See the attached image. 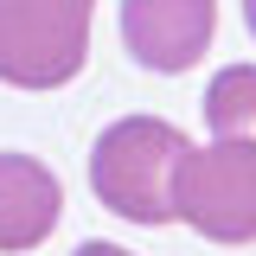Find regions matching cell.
Listing matches in <instances>:
<instances>
[{
    "mask_svg": "<svg viewBox=\"0 0 256 256\" xmlns=\"http://www.w3.org/2000/svg\"><path fill=\"white\" fill-rule=\"evenodd\" d=\"M192 141L160 116H122L96 134L90 148V192L128 224H166L173 218V186Z\"/></svg>",
    "mask_w": 256,
    "mask_h": 256,
    "instance_id": "1",
    "label": "cell"
},
{
    "mask_svg": "<svg viewBox=\"0 0 256 256\" xmlns=\"http://www.w3.org/2000/svg\"><path fill=\"white\" fill-rule=\"evenodd\" d=\"M96 0H0V84L64 90L90 58Z\"/></svg>",
    "mask_w": 256,
    "mask_h": 256,
    "instance_id": "2",
    "label": "cell"
},
{
    "mask_svg": "<svg viewBox=\"0 0 256 256\" xmlns=\"http://www.w3.org/2000/svg\"><path fill=\"white\" fill-rule=\"evenodd\" d=\"M173 218L212 244H256V148L250 141L192 148L180 160Z\"/></svg>",
    "mask_w": 256,
    "mask_h": 256,
    "instance_id": "3",
    "label": "cell"
},
{
    "mask_svg": "<svg viewBox=\"0 0 256 256\" xmlns=\"http://www.w3.org/2000/svg\"><path fill=\"white\" fill-rule=\"evenodd\" d=\"M218 0H122V45L141 70L180 77L212 52Z\"/></svg>",
    "mask_w": 256,
    "mask_h": 256,
    "instance_id": "4",
    "label": "cell"
},
{
    "mask_svg": "<svg viewBox=\"0 0 256 256\" xmlns=\"http://www.w3.org/2000/svg\"><path fill=\"white\" fill-rule=\"evenodd\" d=\"M64 218V186L38 154H0V256L38 250Z\"/></svg>",
    "mask_w": 256,
    "mask_h": 256,
    "instance_id": "5",
    "label": "cell"
},
{
    "mask_svg": "<svg viewBox=\"0 0 256 256\" xmlns=\"http://www.w3.org/2000/svg\"><path fill=\"white\" fill-rule=\"evenodd\" d=\"M205 128H212V141L256 148V64H224L205 84Z\"/></svg>",
    "mask_w": 256,
    "mask_h": 256,
    "instance_id": "6",
    "label": "cell"
},
{
    "mask_svg": "<svg viewBox=\"0 0 256 256\" xmlns=\"http://www.w3.org/2000/svg\"><path fill=\"white\" fill-rule=\"evenodd\" d=\"M77 256H134V250H122V244H102V237H90V244H77Z\"/></svg>",
    "mask_w": 256,
    "mask_h": 256,
    "instance_id": "7",
    "label": "cell"
},
{
    "mask_svg": "<svg viewBox=\"0 0 256 256\" xmlns=\"http://www.w3.org/2000/svg\"><path fill=\"white\" fill-rule=\"evenodd\" d=\"M244 26H250V38H256V0H244Z\"/></svg>",
    "mask_w": 256,
    "mask_h": 256,
    "instance_id": "8",
    "label": "cell"
}]
</instances>
